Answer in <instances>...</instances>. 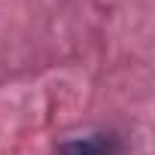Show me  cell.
<instances>
[{"mask_svg":"<svg viewBox=\"0 0 155 155\" xmlns=\"http://www.w3.org/2000/svg\"><path fill=\"white\" fill-rule=\"evenodd\" d=\"M119 137L110 131L101 134H88V137H76V140H64L58 143L55 155H119Z\"/></svg>","mask_w":155,"mask_h":155,"instance_id":"cell-1","label":"cell"}]
</instances>
